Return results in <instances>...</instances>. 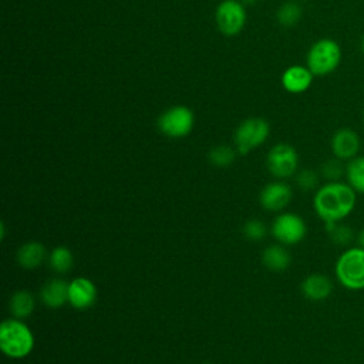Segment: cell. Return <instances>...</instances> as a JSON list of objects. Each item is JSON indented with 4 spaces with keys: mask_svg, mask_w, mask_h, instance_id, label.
<instances>
[{
    "mask_svg": "<svg viewBox=\"0 0 364 364\" xmlns=\"http://www.w3.org/2000/svg\"><path fill=\"white\" fill-rule=\"evenodd\" d=\"M41 301L51 307L57 309L64 306L68 301V282L64 279H50L40 289Z\"/></svg>",
    "mask_w": 364,
    "mask_h": 364,
    "instance_id": "cell-15",
    "label": "cell"
},
{
    "mask_svg": "<svg viewBox=\"0 0 364 364\" xmlns=\"http://www.w3.org/2000/svg\"><path fill=\"white\" fill-rule=\"evenodd\" d=\"M267 169L277 179L293 176L299 166V155L289 144H277L267 154Z\"/></svg>",
    "mask_w": 364,
    "mask_h": 364,
    "instance_id": "cell-8",
    "label": "cell"
},
{
    "mask_svg": "<svg viewBox=\"0 0 364 364\" xmlns=\"http://www.w3.org/2000/svg\"><path fill=\"white\" fill-rule=\"evenodd\" d=\"M203 364H209V363H203Z\"/></svg>",
    "mask_w": 364,
    "mask_h": 364,
    "instance_id": "cell-31",
    "label": "cell"
},
{
    "mask_svg": "<svg viewBox=\"0 0 364 364\" xmlns=\"http://www.w3.org/2000/svg\"><path fill=\"white\" fill-rule=\"evenodd\" d=\"M341 61V48L331 38L316 41L307 53V67L314 75H327L333 73Z\"/></svg>",
    "mask_w": 364,
    "mask_h": 364,
    "instance_id": "cell-4",
    "label": "cell"
},
{
    "mask_svg": "<svg viewBox=\"0 0 364 364\" xmlns=\"http://www.w3.org/2000/svg\"><path fill=\"white\" fill-rule=\"evenodd\" d=\"M266 225L260 219H250L243 225V235L249 240H260L266 236Z\"/></svg>",
    "mask_w": 364,
    "mask_h": 364,
    "instance_id": "cell-25",
    "label": "cell"
},
{
    "mask_svg": "<svg viewBox=\"0 0 364 364\" xmlns=\"http://www.w3.org/2000/svg\"><path fill=\"white\" fill-rule=\"evenodd\" d=\"M269 135V124L262 118H247L235 131L237 152L246 155L249 151L262 145Z\"/></svg>",
    "mask_w": 364,
    "mask_h": 364,
    "instance_id": "cell-7",
    "label": "cell"
},
{
    "mask_svg": "<svg viewBox=\"0 0 364 364\" xmlns=\"http://www.w3.org/2000/svg\"><path fill=\"white\" fill-rule=\"evenodd\" d=\"M296 183L301 191H313L318 186V175L311 169H301L296 175Z\"/></svg>",
    "mask_w": 364,
    "mask_h": 364,
    "instance_id": "cell-26",
    "label": "cell"
},
{
    "mask_svg": "<svg viewBox=\"0 0 364 364\" xmlns=\"http://www.w3.org/2000/svg\"><path fill=\"white\" fill-rule=\"evenodd\" d=\"M263 264L272 272H283L290 266L291 257L284 245H270L262 253Z\"/></svg>",
    "mask_w": 364,
    "mask_h": 364,
    "instance_id": "cell-17",
    "label": "cell"
},
{
    "mask_svg": "<svg viewBox=\"0 0 364 364\" xmlns=\"http://www.w3.org/2000/svg\"><path fill=\"white\" fill-rule=\"evenodd\" d=\"M363 122H364V111H363Z\"/></svg>",
    "mask_w": 364,
    "mask_h": 364,
    "instance_id": "cell-30",
    "label": "cell"
},
{
    "mask_svg": "<svg viewBox=\"0 0 364 364\" xmlns=\"http://www.w3.org/2000/svg\"><path fill=\"white\" fill-rule=\"evenodd\" d=\"M36 307V299L34 294L30 290H17L10 297L9 309L11 311V316L16 318H27Z\"/></svg>",
    "mask_w": 364,
    "mask_h": 364,
    "instance_id": "cell-18",
    "label": "cell"
},
{
    "mask_svg": "<svg viewBox=\"0 0 364 364\" xmlns=\"http://www.w3.org/2000/svg\"><path fill=\"white\" fill-rule=\"evenodd\" d=\"M306 233L307 226L304 219L293 212L279 213L272 223V235L279 243L286 246H291L301 242Z\"/></svg>",
    "mask_w": 364,
    "mask_h": 364,
    "instance_id": "cell-5",
    "label": "cell"
},
{
    "mask_svg": "<svg viewBox=\"0 0 364 364\" xmlns=\"http://www.w3.org/2000/svg\"><path fill=\"white\" fill-rule=\"evenodd\" d=\"M326 229L328 232L330 239L340 246H347L353 240H355V235L353 229L341 222H333V223H326Z\"/></svg>",
    "mask_w": 364,
    "mask_h": 364,
    "instance_id": "cell-21",
    "label": "cell"
},
{
    "mask_svg": "<svg viewBox=\"0 0 364 364\" xmlns=\"http://www.w3.org/2000/svg\"><path fill=\"white\" fill-rule=\"evenodd\" d=\"M357 192L347 182L334 181L317 188L313 206L324 223H333L344 220L353 212Z\"/></svg>",
    "mask_w": 364,
    "mask_h": 364,
    "instance_id": "cell-1",
    "label": "cell"
},
{
    "mask_svg": "<svg viewBox=\"0 0 364 364\" xmlns=\"http://www.w3.org/2000/svg\"><path fill=\"white\" fill-rule=\"evenodd\" d=\"M300 289L306 299L311 301H321L331 294L333 283L326 274L311 273L303 279Z\"/></svg>",
    "mask_w": 364,
    "mask_h": 364,
    "instance_id": "cell-13",
    "label": "cell"
},
{
    "mask_svg": "<svg viewBox=\"0 0 364 364\" xmlns=\"http://www.w3.org/2000/svg\"><path fill=\"white\" fill-rule=\"evenodd\" d=\"M48 263H50V267L53 272H55L58 274H65L71 270L74 257L68 247L57 246L48 255Z\"/></svg>",
    "mask_w": 364,
    "mask_h": 364,
    "instance_id": "cell-20",
    "label": "cell"
},
{
    "mask_svg": "<svg viewBox=\"0 0 364 364\" xmlns=\"http://www.w3.org/2000/svg\"><path fill=\"white\" fill-rule=\"evenodd\" d=\"M293 192L289 183L274 181L267 183L260 192V205L270 212L283 210L291 200Z\"/></svg>",
    "mask_w": 364,
    "mask_h": 364,
    "instance_id": "cell-11",
    "label": "cell"
},
{
    "mask_svg": "<svg viewBox=\"0 0 364 364\" xmlns=\"http://www.w3.org/2000/svg\"><path fill=\"white\" fill-rule=\"evenodd\" d=\"M208 156H209V161H210L212 165L219 166V168H225V166L232 165V162L235 161L236 154L228 145H218V146H215L209 151Z\"/></svg>",
    "mask_w": 364,
    "mask_h": 364,
    "instance_id": "cell-23",
    "label": "cell"
},
{
    "mask_svg": "<svg viewBox=\"0 0 364 364\" xmlns=\"http://www.w3.org/2000/svg\"><path fill=\"white\" fill-rule=\"evenodd\" d=\"M355 243H357V246L364 249V228L355 235Z\"/></svg>",
    "mask_w": 364,
    "mask_h": 364,
    "instance_id": "cell-27",
    "label": "cell"
},
{
    "mask_svg": "<svg viewBox=\"0 0 364 364\" xmlns=\"http://www.w3.org/2000/svg\"><path fill=\"white\" fill-rule=\"evenodd\" d=\"M334 273L338 283L348 290L364 289V249L347 247L336 260Z\"/></svg>",
    "mask_w": 364,
    "mask_h": 364,
    "instance_id": "cell-3",
    "label": "cell"
},
{
    "mask_svg": "<svg viewBox=\"0 0 364 364\" xmlns=\"http://www.w3.org/2000/svg\"><path fill=\"white\" fill-rule=\"evenodd\" d=\"M0 348L11 358H24L34 348V334L23 320L6 318L0 324Z\"/></svg>",
    "mask_w": 364,
    "mask_h": 364,
    "instance_id": "cell-2",
    "label": "cell"
},
{
    "mask_svg": "<svg viewBox=\"0 0 364 364\" xmlns=\"http://www.w3.org/2000/svg\"><path fill=\"white\" fill-rule=\"evenodd\" d=\"M243 3H246V4H255V3H257V0H242Z\"/></svg>",
    "mask_w": 364,
    "mask_h": 364,
    "instance_id": "cell-28",
    "label": "cell"
},
{
    "mask_svg": "<svg viewBox=\"0 0 364 364\" xmlns=\"http://www.w3.org/2000/svg\"><path fill=\"white\" fill-rule=\"evenodd\" d=\"M97 287L87 277H75L68 283V303L78 309L85 310L95 303Z\"/></svg>",
    "mask_w": 364,
    "mask_h": 364,
    "instance_id": "cell-12",
    "label": "cell"
},
{
    "mask_svg": "<svg viewBox=\"0 0 364 364\" xmlns=\"http://www.w3.org/2000/svg\"><path fill=\"white\" fill-rule=\"evenodd\" d=\"M321 176L327 179V182H334V181H340V178L343 175H346V166L343 165V161L333 158L326 161L321 165V171H320Z\"/></svg>",
    "mask_w": 364,
    "mask_h": 364,
    "instance_id": "cell-24",
    "label": "cell"
},
{
    "mask_svg": "<svg viewBox=\"0 0 364 364\" xmlns=\"http://www.w3.org/2000/svg\"><path fill=\"white\" fill-rule=\"evenodd\" d=\"M246 21V11L237 0H223L216 9V24L226 36H236L240 33Z\"/></svg>",
    "mask_w": 364,
    "mask_h": 364,
    "instance_id": "cell-9",
    "label": "cell"
},
{
    "mask_svg": "<svg viewBox=\"0 0 364 364\" xmlns=\"http://www.w3.org/2000/svg\"><path fill=\"white\" fill-rule=\"evenodd\" d=\"M193 112L183 105H176L166 109L158 119L159 131L171 138L186 136L193 128Z\"/></svg>",
    "mask_w": 364,
    "mask_h": 364,
    "instance_id": "cell-6",
    "label": "cell"
},
{
    "mask_svg": "<svg viewBox=\"0 0 364 364\" xmlns=\"http://www.w3.org/2000/svg\"><path fill=\"white\" fill-rule=\"evenodd\" d=\"M347 183L357 192L364 195V156L357 155L346 165Z\"/></svg>",
    "mask_w": 364,
    "mask_h": 364,
    "instance_id": "cell-19",
    "label": "cell"
},
{
    "mask_svg": "<svg viewBox=\"0 0 364 364\" xmlns=\"http://www.w3.org/2000/svg\"><path fill=\"white\" fill-rule=\"evenodd\" d=\"M361 51H363V54H364V37H363V40H361Z\"/></svg>",
    "mask_w": 364,
    "mask_h": 364,
    "instance_id": "cell-29",
    "label": "cell"
},
{
    "mask_svg": "<svg viewBox=\"0 0 364 364\" xmlns=\"http://www.w3.org/2000/svg\"><path fill=\"white\" fill-rule=\"evenodd\" d=\"M331 152L340 161H350L358 155L361 141L358 134L351 128H340L331 136Z\"/></svg>",
    "mask_w": 364,
    "mask_h": 364,
    "instance_id": "cell-10",
    "label": "cell"
},
{
    "mask_svg": "<svg viewBox=\"0 0 364 364\" xmlns=\"http://www.w3.org/2000/svg\"><path fill=\"white\" fill-rule=\"evenodd\" d=\"M16 259L23 269L31 270L40 267L46 262V259H48V256L47 249L41 242L31 240L18 247Z\"/></svg>",
    "mask_w": 364,
    "mask_h": 364,
    "instance_id": "cell-16",
    "label": "cell"
},
{
    "mask_svg": "<svg viewBox=\"0 0 364 364\" xmlns=\"http://www.w3.org/2000/svg\"><path fill=\"white\" fill-rule=\"evenodd\" d=\"M301 17V9L296 3H284L279 10H277V20L282 26L284 27H293L299 23Z\"/></svg>",
    "mask_w": 364,
    "mask_h": 364,
    "instance_id": "cell-22",
    "label": "cell"
},
{
    "mask_svg": "<svg viewBox=\"0 0 364 364\" xmlns=\"http://www.w3.org/2000/svg\"><path fill=\"white\" fill-rule=\"evenodd\" d=\"M313 73L309 67L291 65L282 75V84L286 91L291 94H301L307 91L313 82Z\"/></svg>",
    "mask_w": 364,
    "mask_h": 364,
    "instance_id": "cell-14",
    "label": "cell"
}]
</instances>
